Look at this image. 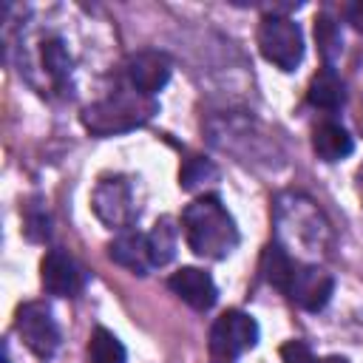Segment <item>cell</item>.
<instances>
[{
  "mask_svg": "<svg viewBox=\"0 0 363 363\" xmlns=\"http://www.w3.org/2000/svg\"><path fill=\"white\" fill-rule=\"evenodd\" d=\"M182 230L187 247L207 261H221L238 247V227L216 196H204L187 204L182 213Z\"/></svg>",
  "mask_w": 363,
  "mask_h": 363,
  "instance_id": "obj_1",
  "label": "cell"
},
{
  "mask_svg": "<svg viewBox=\"0 0 363 363\" xmlns=\"http://www.w3.org/2000/svg\"><path fill=\"white\" fill-rule=\"evenodd\" d=\"M156 111H159V102L153 96H145L128 85L99 102H91L82 111V125L94 136H116V133L142 128L145 122H150Z\"/></svg>",
  "mask_w": 363,
  "mask_h": 363,
  "instance_id": "obj_2",
  "label": "cell"
},
{
  "mask_svg": "<svg viewBox=\"0 0 363 363\" xmlns=\"http://www.w3.org/2000/svg\"><path fill=\"white\" fill-rule=\"evenodd\" d=\"M258 51L281 71H295L303 60V34L295 20L267 14L258 26Z\"/></svg>",
  "mask_w": 363,
  "mask_h": 363,
  "instance_id": "obj_3",
  "label": "cell"
},
{
  "mask_svg": "<svg viewBox=\"0 0 363 363\" xmlns=\"http://www.w3.org/2000/svg\"><path fill=\"white\" fill-rule=\"evenodd\" d=\"M91 207L102 224L111 230H130L136 218V204H133V187L125 176H105L94 187Z\"/></svg>",
  "mask_w": 363,
  "mask_h": 363,
  "instance_id": "obj_4",
  "label": "cell"
},
{
  "mask_svg": "<svg viewBox=\"0 0 363 363\" xmlns=\"http://www.w3.org/2000/svg\"><path fill=\"white\" fill-rule=\"evenodd\" d=\"M258 323L252 315L241 312V309H230L221 318H216L213 329H210V352L221 360H233L238 354H244L247 349H252L258 343Z\"/></svg>",
  "mask_w": 363,
  "mask_h": 363,
  "instance_id": "obj_5",
  "label": "cell"
},
{
  "mask_svg": "<svg viewBox=\"0 0 363 363\" xmlns=\"http://www.w3.org/2000/svg\"><path fill=\"white\" fill-rule=\"evenodd\" d=\"M23 343L43 360L54 357V352L60 349V329L57 320L51 315V309L40 301H28L17 309V320H14Z\"/></svg>",
  "mask_w": 363,
  "mask_h": 363,
  "instance_id": "obj_6",
  "label": "cell"
},
{
  "mask_svg": "<svg viewBox=\"0 0 363 363\" xmlns=\"http://www.w3.org/2000/svg\"><path fill=\"white\" fill-rule=\"evenodd\" d=\"M332 292H335V278L318 264H298L286 289L289 301H295L306 312H320L329 303Z\"/></svg>",
  "mask_w": 363,
  "mask_h": 363,
  "instance_id": "obj_7",
  "label": "cell"
},
{
  "mask_svg": "<svg viewBox=\"0 0 363 363\" xmlns=\"http://www.w3.org/2000/svg\"><path fill=\"white\" fill-rule=\"evenodd\" d=\"M173 74V62L162 51H139L125 60V79L133 91L145 96H156Z\"/></svg>",
  "mask_w": 363,
  "mask_h": 363,
  "instance_id": "obj_8",
  "label": "cell"
},
{
  "mask_svg": "<svg viewBox=\"0 0 363 363\" xmlns=\"http://www.w3.org/2000/svg\"><path fill=\"white\" fill-rule=\"evenodd\" d=\"M40 281L43 289L54 298H71L82 289V272L74 264V258L62 250H48L40 264Z\"/></svg>",
  "mask_w": 363,
  "mask_h": 363,
  "instance_id": "obj_9",
  "label": "cell"
},
{
  "mask_svg": "<svg viewBox=\"0 0 363 363\" xmlns=\"http://www.w3.org/2000/svg\"><path fill=\"white\" fill-rule=\"evenodd\" d=\"M170 292L179 295L187 306H193L196 312H207L216 306L218 301V289H216V281L210 278V272L199 269V267H182L179 272L170 275L167 281Z\"/></svg>",
  "mask_w": 363,
  "mask_h": 363,
  "instance_id": "obj_10",
  "label": "cell"
},
{
  "mask_svg": "<svg viewBox=\"0 0 363 363\" xmlns=\"http://www.w3.org/2000/svg\"><path fill=\"white\" fill-rule=\"evenodd\" d=\"M108 255L113 264L130 269L133 275H147L150 252H147V235L139 230H119V235L108 244Z\"/></svg>",
  "mask_w": 363,
  "mask_h": 363,
  "instance_id": "obj_11",
  "label": "cell"
},
{
  "mask_svg": "<svg viewBox=\"0 0 363 363\" xmlns=\"http://www.w3.org/2000/svg\"><path fill=\"white\" fill-rule=\"evenodd\" d=\"M312 147L323 162H340L346 156H352L354 150V139L349 136V130L337 122H320L312 133Z\"/></svg>",
  "mask_w": 363,
  "mask_h": 363,
  "instance_id": "obj_12",
  "label": "cell"
},
{
  "mask_svg": "<svg viewBox=\"0 0 363 363\" xmlns=\"http://www.w3.org/2000/svg\"><path fill=\"white\" fill-rule=\"evenodd\" d=\"M306 99H309L315 108H323V111H337V108L346 102L343 79L337 77V71H335L332 65L318 68V74H315L312 82H309Z\"/></svg>",
  "mask_w": 363,
  "mask_h": 363,
  "instance_id": "obj_13",
  "label": "cell"
},
{
  "mask_svg": "<svg viewBox=\"0 0 363 363\" xmlns=\"http://www.w3.org/2000/svg\"><path fill=\"white\" fill-rule=\"evenodd\" d=\"M295 267H298V261L289 255V250L284 247V244H269L267 250H264V255H261V278L269 284V286H275L278 292H284L286 295V289H289V281H292V275H295Z\"/></svg>",
  "mask_w": 363,
  "mask_h": 363,
  "instance_id": "obj_14",
  "label": "cell"
},
{
  "mask_svg": "<svg viewBox=\"0 0 363 363\" xmlns=\"http://www.w3.org/2000/svg\"><path fill=\"white\" fill-rule=\"evenodd\" d=\"M176 244H179V230L170 216H162L153 230L147 233V252L153 267H164L176 258Z\"/></svg>",
  "mask_w": 363,
  "mask_h": 363,
  "instance_id": "obj_15",
  "label": "cell"
},
{
  "mask_svg": "<svg viewBox=\"0 0 363 363\" xmlns=\"http://www.w3.org/2000/svg\"><path fill=\"white\" fill-rule=\"evenodd\" d=\"M88 357H91V363H125L128 352L111 329L96 326L91 340H88Z\"/></svg>",
  "mask_w": 363,
  "mask_h": 363,
  "instance_id": "obj_16",
  "label": "cell"
},
{
  "mask_svg": "<svg viewBox=\"0 0 363 363\" xmlns=\"http://www.w3.org/2000/svg\"><path fill=\"white\" fill-rule=\"evenodd\" d=\"M315 43H318V51L326 60V65H332L340 57L343 37H340V26L335 23V17H329V14L315 17Z\"/></svg>",
  "mask_w": 363,
  "mask_h": 363,
  "instance_id": "obj_17",
  "label": "cell"
},
{
  "mask_svg": "<svg viewBox=\"0 0 363 363\" xmlns=\"http://www.w3.org/2000/svg\"><path fill=\"white\" fill-rule=\"evenodd\" d=\"M40 57H43V65H45L48 77H51L57 85H62V82L68 79V74H71V57H68L65 43H62L60 37L45 40V43H43Z\"/></svg>",
  "mask_w": 363,
  "mask_h": 363,
  "instance_id": "obj_18",
  "label": "cell"
},
{
  "mask_svg": "<svg viewBox=\"0 0 363 363\" xmlns=\"http://www.w3.org/2000/svg\"><path fill=\"white\" fill-rule=\"evenodd\" d=\"M179 179H182V187H184V190H196V187H201V184H207V182H216V179H218V170H216V164H213L210 159H204V156H190V159H184Z\"/></svg>",
  "mask_w": 363,
  "mask_h": 363,
  "instance_id": "obj_19",
  "label": "cell"
},
{
  "mask_svg": "<svg viewBox=\"0 0 363 363\" xmlns=\"http://www.w3.org/2000/svg\"><path fill=\"white\" fill-rule=\"evenodd\" d=\"M281 360L284 363H349L340 354H329V357H318L306 340H289L281 346Z\"/></svg>",
  "mask_w": 363,
  "mask_h": 363,
  "instance_id": "obj_20",
  "label": "cell"
},
{
  "mask_svg": "<svg viewBox=\"0 0 363 363\" xmlns=\"http://www.w3.org/2000/svg\"><path fill=\"white\" fill-rule=\"evenodd\" d=\"M346 20H349L357 31H363V0H354V3L346 6Z\"/></svg>",
  "mask_w": 363,
  "mask_h": 363,
  "instance_id": "obj_21",
  "label": "cell"
}]
</instances>
